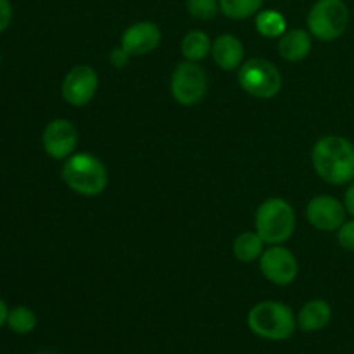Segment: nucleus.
<instances>
[{
    "label": "nucleus",
    "mask_w": 354,
    "mask_h": 354,
    "mask_svg": "<svg viewBox=\"0 0 354 354\" xmlns=\"http://www.w3.org/2000/svg\"><path fill=\"white\" fill-rule=\"evenodd\" d=\"M311 162L324 182L346 185L354 180V144L341 135H325L315 144Z\"/></svg>",
    "instance_id": "1"
},
{
    "label": "nucleus",
    "mask_w": 354,
    "mask_h": 354,
    "mask_svg": "<svg viewBox=\"0 0 354 354\" xmlns=\"http://www.w3.org/2000/svg\"><path fill=\"white\" fill-rule=\"evenodd\" d=\"M61 176L73 192L85 197L100 196L109 182L104 162L88 152H78L64 159Z\"/></svg>",
    "instance_id": "2"
},
{
    "label": "nucleus",
    "mask_w": 354,
    "mask_h": 354,
    "mask_svg": "<svg viewBox=\"0 0 354 354\" xmlns=\"http://www.w3.org/2000/svg\"><path fill=\"white\" fill-rule=\"evenodd\" d=\"M251 332L265 341H287L297 328V318L287 304L279 301H261L248 315Z\"/></svg>",
    "instance_id": "3"
},
{
    "label": "nucleus",
    "mask_w": 354,
    "mask_h": 354,
    "mask_svg": "<svg viewBox=\"0 0 354 354\" xmlns=\"http://www.w3.org/2000/svg\"><path fill=\"white\" fill-rule=\"evenodd\" d=\"M254 225L265 244H283L292 237L296 228V213L286 199L272 197L258 207Z\"/></svg>",
    "instance_id": "4"
},
{
    "label": "nucleus",
    "mask_w": 354,
    "mask_h": 354,
    "mask_svg": "<svg viewBox=\"0 0 354 354\" xmlns=\"http://www.w3.org/2000/svg\"><path fill=\"white\" fill-rule=\"evenodd\" d=\"M349 24V9L342 0H317L308 12L311 37L320 41L337 40Z\"/></svg>",
    "instance_id": "5"
},
{
    "label": "nucleus",
    "mask_w": 354,
    "mask_h": 354,
    "mask_svg": "<svg viewBox=\"0 0 354 354\" xmlns=\"http://www.w3.org/2000/svg\"><path fill=\"white\" fill-rule=\"evenodd\" d=\"M239 83L242 90L256 99H273L282 88V75L266 59L252 57L239 68Z\"/></svg>",
    "instance_id": "6"
},
{
    "label": "nucleus",
    "mask_w": 354,
    "mask_h": 354,
    "mask_svg": "<svg viewBox=\"0 0 354 354\" xmlns=\"http://www.w3.org/2000/svg\"><path fill=\"white\" fill-rule=\"evenodd\" d=\"M207 92V75L197 62H180L171 75L173 99L182 106H196Z\"/></svg>",
    "instance_id": "7"
},
{
    "label": "nucleus",
    "mask_w": 354,
    "mask_h": 354,
    "mask_svg": "<svg viewBox=\"0 0 354 354\" xmlns=\"http://www.w3.org/2000/svg\"><path fill=\"white\" fill-rule=\"evenodd\" d=\"M99 88V75L88 64H78L64 76L61 92L62 99L73 107H85L92 102Z\"/></svg>",
    "instance_id": "8"
},
{
    "label": "nucleus",
    "mask_w": 354,
    "mask_h": 354,
    "mask_svg": "<svg viewBox=\"0 0 354 354\" xmlns=\"http://www.w3.org/2000/svg\"><path fill=\"white\" fill-rule=\"evenodd\" d=\"M259 270L268 282L275 286H289L296 280L299 265L296 256L289 249L277 244L263 251L259 258Z\"/></svg>",
    "instance_id": "9"
},
{
    "label": "nucleus",
    "mask_w": 354,
    "mask_h": 354,
    "mask_svg": "<svg viewBox=\"0 0 354 354\" xmlns=\"http://www.w3.org/2000/svg\"><path fill=\"white\" fill-rule=\"evenodd\" d=\"M78 140L80 137L76 127L64 118L50 121L45 127L44 135H41V144H44L45 152L52 159H59V161L75 154Z\"/></svg>",
    "instance_id": "10"
},
{
    "label": "nucleus",
    "mask_w": 354,
    "mask_h": 354,
    "mask_svg": "<svg viewBox=\"0 0 354 354\" xmlns=\"http://www.w3.org/2000/svg\"><path fill=\"white\" fill-rule=\"evenodd\" d=\"M344 203L332 196H317L310 201L306 207V218L317 230L337 232L346 221Z\"/></svg>",
    "instance_id": "11"
},
{
    "label": "nucleus",
    "mask_w": 354,
    "mask_h": 354,
    "mask_svg": "<svg viewBox=\"0 0 354 354\" xmlns=\"http://www.w3.org/2000/svg\"><path fill=\"white\" fill-rule=\"evenodd\" d=\"M161 44V30L158 24L151 21H140L127 30L121 35V47L131 55V57H140L154 52Z\"/></svg>",
    "instance_id": "12"
},
{
    "label": "nucleus",
    "mask_w": 354,
    "mask_h": 354,
    "mask_svg": "<svg viewBox=\"0 0 354 354\" xmlns=\"http://www.w3.org/2000/svg\"><path fill=\"white\" fill-rule=\"evenodd\" d=\"M211 55L216 66L223 71H234L244 64V45L237 37L230 33L220 35L216 40L213 41L211 47Z\"/></svg>",
    "instance_id": "13"
},
{
    "label": "nucleus",
    "mask_w": 354,
    "mask_h": 354,
    "mask_svg": "<svg viewBox=\"0 0 354 354\" xmlns=\"http://www.w3.org/2000/svg\"><path fill=\"white\" fill-rule=\"evenodd\" d=\"M311 47H313L311 33L301 30V28L287 30L279 40L280 57L289 62H299L306 59L310 55Z\"/></svg>",
    "instance_id": "14"
},
{
    "label": "nucleus",
    "mask_w": 354,
    "mask_h": 354,
    "mask_svg": "<svg viewBox=\"0 0 354 354\" xmlns=\"http://www.w3.org/2000/svg\"><path fill=\"white\" fill-rule=\"evenodd\" d=\"M332 308L324 299H311L297 315V327L303 332H320L330 324Z\"/></svg>",
    "instance_id": "15"
},
{
    "label": "nucleus",
    "mask_w": 354,
    "mask_h": 354,
    "mask_svg": "<svg viewBox=\"0 0 354 354\" xmlns=\"http://www.w3.org/2000/svg\"><path fill=\"white\" fill-rule=\"evenodd\" d=\"M213 41L207 37V33L201 30L189 31L182 40V54L187 61L199 62L206 59L207 54H211Z\"/></svg>",
    "instance_id": "16"
},
{
    "label": "nucleus",
    "mask_w": 354,
    "mask_h": 354,
    "mask_svg": "<svg viewBox=\"0 0 354 354\" xmlns=\"http://www.w3.org/2000/svg\"><path fill=\"white\" fill-rule=\"evenodd\" d=\"M265 241L258 232H244L234 241V254L241 263H252L261 258Z\"/></svg>",
    "instance_id": "17"
},
{
    "label": "nucleus",
    "mask_w": 354,
    "mask_h": 354,
    "mask_svg": "<svg viewBox=\"0 0 354 354\" xmlns=\"http://www.w3.org/2000/svg\"><path fill=\"white\" fill-rule=\"evenodd\" d=\"M256 30L265 38H280L287 31V21L279 10H261L256 14Z\"/></svg>",
    "instance_id": "18"
},
{
    "label": "nucleus",
    "mask_w": 354,
    "mask_h": 354,
    "mask_svg": "<svg viewBox=\"0 0 354 354\" xmlns=\"http://www.w3.org/2000/svg\"><path fill=\"white\" fill-rule=\"evenodd\" d=\"M265 0H220V10L230 19H248L261 10Z\"/></svg>",
    "instance_id": "19"
},
{
    "label": "nucleus",
    "mask_w": 354,
    "mask_h": 354,
    "mask_svg": "<svg viewBox=\"0 0 354 354\" xmlns=\"http://www.w3.org/2000/svg\"><path fill=\"white\" fill-rule=\"evenodd\" d=\"M7 327L14 332V334L26 335L31 334L37 327V315L33 310L26 306H16L9 310V317H7Z\"/></svg>",
    "instance_id": "20"
},
{
    "label": "nucleus",
    "mask_w": 354,
    "mask_h": 354,
    "mask_svg": "<svg viewBox=\"0 0 354 354\" xmlns=\"http://www.w3.org/2000/svg\"><path fill=\"white\" fill-rule=\"evenodd\" d=\"M187 10L196 19L209 21L220 12V0H187Z\"/></svg>",
    "instance_id": "21"
},
{
    "label": "nucleus",
    "mask_w": 354,
    "mask_h": 354,
    "mask_svg": "<svg viewBox=\"0 0 354 354\" xmlns=\"http://www.w3.org/2000/svg\"><path fill=\"white\" fill-rule=\"evenodd\" d=\"M337 242L342 249L354 252V218L346 220L337 230Z\"/></svg>",
    "instance_id": "22"
},
{
    "label": "nucleus",
    "mask_w": 354,
    "mask_h": 354,
    "mask_svg": "<svg viewBox=\"0 0 354 354\" xmlns=\"http://www.w3.org/2000/svg\"><path fill=\"white\" fill-rule=\"evenodd\" d=\"M130 59H131V55L128 54V52L124 50V48L121 47V45H120V47L113 48V52H111V55H109L111 64H113L116 69L127 68L128 62H130Z\"/></svg>",
    "instance_id": "23"
},
{
    "label": "nucleus",
    "mask_w": 354,
    "mask_h": 354,
    "mask_svg": "<svg viewBox=\"0 0 354 354\" xmlns=\"http://www.w3.org/2000/svg\"><path fill=\"white\" fill-rule=\"evenodd\" d=\"M10 19H12V6L9 0H0V33L9 28Z\"/></svg>",
    "instance_id": "24"
},
{
    "label": "nucleus",
    "mask_w": 354,
    "mask_h": 354,
    "mask_svg": "<svg viewBox=\"0 0 354 354\" xmlns=\"http://www.w3.org/2000/svg\"><path fill=\"white\" fill-rule=\"evenodd\" d=\"M344 206H346V211H348V214H351L354 218V180L344 194Z\"/></svg>",
    "instance_id": "25"
},
{
    "label": "nucleus",
    "mask_w": 354,
    "mask_h": 354,
    "mask_svg": "<svg viewBox=\"0 0 354 354\" xmlns=\"http://www.w3.org/2000/svg\"><path fill=\"white\" fill-rule=\"evenodd\" d=\"M7 317H9V308H7V304L0 299V328L7 324Z\"/></svg>",
    "instance_id": "26"
},
{
    "label": "nucleus",
    "mask_w": 354,
    "mask_h": 354,
    "mask_svg": "<svg viewBox=\"0 0 354 354\" xmlns=\"http://www.w3.org/2000/svg\"><path fill=\"white\" fill-rule=\"evenodd\" d=\"M33 354H62V353H57V351H38V353H33Z\"/></svg>",
    "instance_id": "27"
},
{
    "label": "nucleus",
    "mask_w": 354,
    "mask_h": 354,
    "mask_svg": "<svg viewBox=\"0 0 354 354\" xmlns=\"http://www.w3.org/2000/svg\"><path fill=\"white\" fill-rule=\"evenodd\" d=\"M0 62H2V54H0Z\"/></svg>",
    "instance_id": "28"
}]
</instances>
